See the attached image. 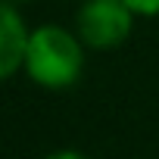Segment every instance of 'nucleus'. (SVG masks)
<instances>
[{
	"instance_id": "1",
	"label": "nucleus",
	"mask_w": 159,
	"mask_h": 159,
	"mask_svg": "<svg viewBox=\"0 0 159 159\" xmlns=\"http://www.w3.org/2000/svg\"><path fill=\"white\" fill-rule=\"evenodd\" d=\"M84 69V47L75 34H69L59 25H41L28 38L25 53V72L34 84L62 91L72 88Z\"/></svg>"
},
{
	"instance_id": "2",
	"label": "nucleus",
	"mask_w": 159,
	"mask_h": 159,
	"mask_svg": "<svg viewBox=\"0 0 159 159\" xmlns=\"http://www.w3.org/2000/svg\"><path fill=\"white\" fill-rule=\"evenodd\" d=\"M134 13L125 7V0H88L78 10V34L81 44L94 50L119 47L131 34Z\"/></svg>"
},
{
	"instance_id": "3",
	"label": "nucleus",
	"mask_w": 159,
	"mask_h": 159,
	"mask_svg": "<svg viewBox=\"0 0 159 159\" xmlns=\"http://www.w3.org/2000/svg\"><path fill=\"white\" fill-rule=\"evenodd\" d=\"M28 38L31 31L25 28L22 16L13 7L0 3V81H7L10 75H16L25 66Z\"/></svg>"
},
{
	"instance_id": "4",
	"label": "nucleus",
	"mask_w": 159,
	"mask_h": 159,
	"mask_svg": "<svg viewBox=\"0 0 159 159\" xmlns=\"http://www.w3.org/2000/svg\"><path fill=\"white\" fill-rule=\"evenodd\" d=\"M125 7L134 16H156L159 13V0H125Z\"/></svg>"
},
{
	"instance_id": "5",
	"label": "nucleus",
	"mask_w": 159,
	"mask_h": 159,
	"mask_svg": "<svg viewBox=\"0 0 159 159\" xmlns=\"http://www.w3.org/2000/svg\"><path fill=\"white\" fill-rule=\"evenodd\" d=\"M41 159H91V156L88 153H78V150H53V153H47Z\"/></svg>"
}]
</instances>
